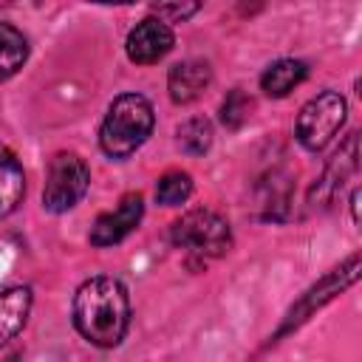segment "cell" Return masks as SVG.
Listing matches in <instances>:
<instances>
[{
	"instance_id": "obj_15",
	"label": "cell",
	"mask_w": 362,
	"mask_h": 362,
	"mask_svg": "<svg viewBox=\"0 0 362 362\" xmlns=\"http://www.w3.org/2000/svg\"><path fill=\"white\" fill-rule=\"evenodd\" d=\"M175 136H178V147L189 156H204L212 147V124L204 116H192L184 124H178Z\"/></svg>"
},
{
	"instance_id": "obj_16",
	"label": "cell",
	"mask_w": 362,
	"mask_h": 362,
	"mask_svg": "<svg viewBox=\"0 0 362 362\" xmlns=\"http://www.w3.org/2000/svg\"><path fill=\"white\" fill-rule=\"evenodd\" d=\"M189 195H192V178H189V173L173 170V173H164L158 178V184H156V201L161 206H181Z\"/></svg>"
},
{
	"instance_id": "obj_12",
	"label": "cell",
	"mask_w": 362,
	"mask_h": 362,
	"mask_svg": "<svg viewBox=\"0 0 362 362\" xmlns=\"http://www.w3.org/2000/svg\"><path fill=\"white\" fill-rule=\"evenodd\" d=\"M25 195V173L17 156L0 144V218L11 215Z\"/></svg>"
},
{
	"instance_id": "obj_10",
	"label": "cell",
	"mask_w": 362,
	"mask_h": 362,
	"mask_svg": "<svg viewBox=\"0 0 362 362\" xmlns=\"http://www.w3.org/2000/svg\"><path fill=\"white\" fill-rule=\"evenodd\" d=\"M209 85H212V68L204 59L175 62L167 74V90L175 105H189V102L201 99Z\"/></svg>"
},
{
	"instance_id": "obj_8",
	"label": "cell",
	"mask_w": 362,
	"mask_h": 362,
	"mask_svg": "<svg viewBox=\"0 0 362 362\" xmlns=\"http://www.w3.org/2000/svg\"><path fill=\"white\" fill-rule=\"evenodd\" d=\"M141 215H144V201H141V195H139V192H127V195L119 201L116 209H110V212H105V215H99V218L93 221V226H90V243H93L96 249H107V246L124 240V238L139 226Z\"/></svg>"
},
{
	"instance_id": "obj_7",
	"label": "cell",
	"mask_w": 362,
	"mask_h": 362,
	"mask_svg": "<svg viewBox=\"0 0 362 362\" xmlns=\"http://www.w3.org/2000/svg\"><path fill=\"white\" fill-rule=\"evenodd\" d=\"M173 28L167 23H161L158 17H144L141 23H136L124 40V51L127 59L136 65H153L158 59H164L173 51Z\"/></svg>"
},
{
	"instance_id": "obj_9",
	"label": "cell",
	"mask_w": 362,
	"mask_h": 362,
	"mask_svg": "<svg viewBox=\"0 0 362 362\" xmlns=\"http://www.w3.org/2000/svg\"><path fill=\"white\" fill-rule=\"evenodd\" d=\"M356 167H359V133H351L342 144H339V150L331 156V161H328V167H325V173H322V178L314 184V189H311V204L317 206H328L331 201H334V195L342 189V184L356 173Z\"/></svg>"
},
{
	"instance_id": "obj_17",
	"label": "cell",
	"mask_w": 362,
	"mask_h": 362,
	"mask_svg": "<svg viewBox=\"0 0 362 362\" xmlns=\"http://www.w3.org/2000/svg\"><path fill=\"white\" fill-rule=\"evenodd\" d=\"M252 113V96H246L240 88H232L221 105V122L229 127V130H238Z\"/></svg>"
},
{
	"instance_id": "obj_3",
	"label": "cell",
	"mask_w": 362,
	"mask_h": 362,
	"mask_svg": "<svg viewBox=\"0 0 362 362\" xmlns=\"http://www.w3.org/2000/svg\"><path fill=\"white\" fill-rule=\"evenodd\" d=\"M173 246L198 255V257H221L232 249L229 223L212 209H189L170 226Z\"/></svg>"
},
{
	"instance_id": "obj_5",
	"label": "cell",
	"mask_w": 362,
	"mask_h": 362,
	"mask_svg": "<svg viewBox=\"0 0 362 362\" xmlns=\"http://www.w3.org/2000/svg\"><path fill=\"white\" fill-rule=\"evenodd\" d=\"M88 184H90L88 164L74 153H57L48 164V175L42 187V206L51 215H62L82 201V195L88 192Z\"/></svg>"
},
{
	"instance_id": "obj_11",
	"label": "cell",
	"mask_w": 362,
	"mask_h": 362,
	"mask_svg": "<svg viewBox=\"0 0 362 362\" xmlns=\"http://www.w3.org/2000/svg\"><path fill=\"white\" fill-rule=\"evenodd\" d=\"M31 314V288L28 286H11L0 291V348L11 342Z\"/></svg>"
},
{
	"instance_id": "obj_6",
	"label": "cell",
	"mask_w": 362,
	"mask_h": 362,
	"mask_svg": "<svg viewBox=\"0 0 362 362\" xmlns=\"http://www.w3.org/2000/svg\"><path fill=\"white\" fill-rule=\"evenodd\" d=\"M356 280H359V255H351L345 263H339L337 269H331L320 283H314V286L291 305V311L286 314V320H283L280 331L274 334V339L283 337V334H288V331H294L297 325H303L314 311H320V308H322L325 303H331L337 294H342L345 288H351Z\"/></svg>"
},
{
	"instance_id": "obj_1",
	"label": "cell",
	"mask_w": 362,
	"mask_h": 362,
	"mask_svg": "<svg viewBox=\"0 0 362 362\" xmlns=\"http://www.w3.org/2000/svg\"><path fill=\"white\" fill-rule=\"evenodd\" d=\"M74 328L96 348H116L130 328L127 288L107 274L85 280L74 294Z\"/></svg>"
},
{
	"instance_id": "obj_18",
	"label": "cell",
	"mask_w": 362,
	"mask_h": 362,
	"mask_svg": "<svg viewBox=\"0 0 362 362\" xmlns=\"http://www.w3.org/2000/svg\"><path fill=\"white\" fill-rule=\"evenodd\" d=\"M198 8H201V3H158V6H153V17H158L161 23H184Z\"/></svg>"
},
{
	"instance_id": "obj_19",
	"label": "cell",
	"mask_w": 362,
	"mask_h": 362,
	"mask_svg": "<svg viewBox=\"0 0 362 362\" xmlns=\"http://www.w3.org/2000/svg\"><path fill=\"white\" fill-rule=\"evenodd\" d=\"M351 215H354V223L359 221V189H354L351 195Z\"/></svg>"
},
{
	"instance_id": "obj_4",
	"label": "cell",
	"mask_w": 362,
	"mask_h": 362,
	"mask_svg": "<svg viewBox=\"0 0 362 362\" xmlns=\"http://www.w3.org/2000/svg\"><path fill=\"white\" fill-rule=\"evenodd\" d=\"M348 119V102L342 93L337 90H322L317 96H311L300 113H297V124H294V133H297V141L311 150V153H320L322 147H328L334 141V136L342 130Z\"/></svg>"
},
{
	"instance_id": "obj_2",
	"label": "cell",
	"mask_w": 362,
	"mask_h": 362,
	"mask_svg": "<svg viewBox=\"0 0 362 362\" xmlns=\"http://www.w3.org/2000/svg\"><path fill=\"white\" fill-rule=\"evenodd\" d=\"M156 113L141 93H122L110 102L99 127V147L110 158L133 156L153 133Z\"/></svg>"
},
{
	"instance_id": "obj_13",
	"label": "cell",
	"mask_w": 362,
	"mask_h": 362,
	"mask_svg": "<svg viewBox=\"0 0 362 362\" xmlns=\"http://www.w3.org/2000/svg\"><path fill=\"white\" fill-rule=\"evenodd\" d=\"M308 76V65L303 59H277L260 74V88L272 99L288 96Z\"/></svg>"
},
{
	"instance_id": "obj_14",
	"label": "cell",
	"mask_w": 362,
	"mask_h": 362,
	"mask_svg": "<svg viewBox=\"0 0 362 362\" xmlns=\"http://www.w3.org/2000/svg\"><path fill=\"white\" fill-rule=\"evenodd\" d=\"M28 59V40L11 23H0V82L11 79Z\"/></svg>"
}]
</instances>
